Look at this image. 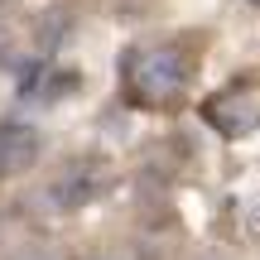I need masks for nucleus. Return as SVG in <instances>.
I'll return each mask as SVG.
<instances>
[{
  "label": "nucleus",
  "mask_w": 260,
  "mask_h": 260,
  "mask_svg": "<svg viewBox=\"0 0 260 260\" xmlns=\"http://www.w3.org/2000/svg\"><path fill=\"white\" fill-rule=\"evenodd\" d=\"M92 260H116V255H92Z\"/></svg>",
  "instance_id": "6"
},
{
  "label": "nucleus",
  "mask_w": 260,
  "mask_h": 260,
  "mask_svg": "<svg viewBox=\"0 0 260 260\" xmlns=\"http://www.w3.org/2000/svg\"><path fill=\"white\" fill-rule=\"evenodd\" d=\"M10 48H15V34H10V24H5V19H0V63H5V58H10Z\"/></svg>",
  "instance_id": "5"
},
{
  "label": "nucleus",
  "mask_w": 260,
  "mask_h": 260,
  "mask_svg": "<svg viewBox=\"0 0 260 260\" xmlns=\"http://www.w3.org/2000/svg\"><path fill=\"white\" fill-rule=\"evenodd\" d=\"M188 82H193V58L183 53V44H140L121 63L125 96L145 111H164V106L183 102Z\"/></svg>",
  "instance_id": "1"
},
{
  "label": "nucleus",
  "mask_w": 260,
  "mask_h": 260,
  "mask_svg": "<svg viewBox=\"0 0 260 260\" xmlns=\"http://www.w3.org/2000/svg\"><path fill=\"white\" fill-rule=\"evenodd\" d=\"M10 260H63V255H58L53 246H19Z\"/></svg>",
  "instance_id": "4"
},
{
  "label": "nucleus",
  "mask_w": 260,
  "mask_h": 260,
  "mask_svg": "<svg viewBox=\"0 0 260 260\" xmlns=\"http://www.w3.org/2000/svg\"><path fill=\"white\" fill-rule=\"evenodd\" d=\"M255 5H260V0H255Z\"/></svg>",
  "instance_id": "7"
},
{
  "label": "nucleus",
  "mask_w": 260,
  "mask_h": 260,
  "mask_svg": "<svg viewBox=\"0 0 260 260\" xmlns=\"http://www.w3.org/2000/svg\"><path fill=\"white\" fill-rule=\"evenodd\" d=\"M44 159V130L29 121H0V178H19Z\"/></svg>",
  "instance_id": "3"
},
{
  "label": "nucleus",
  "mask_w": 260,
  "mask_h": 260,
  "mask_svg": "<svg viewBox=\"0 0 260 260\" xmlns=\"http://www.w3.org/2000/svg\"><path fill=\"white\" fill-rule=\"evenodd\" d=\"M207 121L222 130V135H251V130L260 125V92L251 82L226 87L222 96L207 102Z\"/></svg>",
  "instance_id": "2"
}]
</instances>
